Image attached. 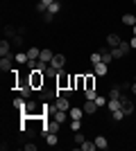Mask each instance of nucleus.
Segmentation results:
<instances>
[{
    "mask_svg": "<svg viewBox=\"0 0 136 151\" xmlns=\"http://www.w3.org/2000/svg\"><path fill=\"white\" fill-rule=\"evenodd\" d=\"M107 101H109V99H107V97H102V95H97V97H95V104H97V108L107 106Z\"/></svg>",
    "mask_w": 136,
    "mask_h": 151,
    "instance_id": "c85d7f7f",
    "label": "nucleus"
},
{
    "mask_svg": "<svg viewBox=\"0 0 136 151\" xmlns=\"http://www.w3.org/2000/svg\"><path fill=\"white\" fill-rule=\"evenodd\" d=\"M84 90H95V75H86V83Z\"/></svg>",
    "mask_w": 136,
    "mask_h": 151,
    "instance_id": "f3484780",
    "label": "nucleus"
},
{
    "mask_svg": "<svg viewBox=\"0 0 136 151\" xmlns=\"http://www.w3.org/2000/svg\"><path fill=\"white\" fill-rule=\"evenodd\" d=\"M5 34H7V36H9V38H14V36H16V29L7 25V27H5Z\"/></svg>",
    "mask_w": 136,
    "mask_h": 151,
    "instance_id": "c9c22d12",
    "label": "nucleus"
},
{
    "mask_svg": "<svg viewBox=\"0 0 136 151\" xmlns=\"http://www.w3.org/2000/svg\"><path fill=\"white\" fill-rule=\"evenodd\" d=\"M120 95H123V86H111L109 99H120Z\"/></svg>",
    "mask_w": 136,
    "mask_h": 151,
    "instance_id": "2eb2a0df",
    "label": "nucleus"
},
{
    "mask_svg": "<svg viewBox=\"0 0 136 151\" xmlns=\"http://www.w3.org/2000/svg\"><path fill=\"white\" fill-rule=\"evenodd\" d=\"M107 108H109V111H118V108H123V101L120 99H109L107 101Z\"/></svg>",
    "mask_w": 136,
    "mask_h": 151,
    "instance_id": "412c9836",
    "label": "nucleus"
},
{
    "mask_svg": "<svg viewBox=\"0 0 136 151\" xmlns=\"http://www.w3.org/2000/svg\"><path fill=\"white\" fill-rule=\"evenodd\" d=\"M107 72H109V65H107V63H97L95 65V77H104Z\"/></svg>",
    "mask_w": 136,
    "mask_h": 151,
    "instance_id": "dca6fc26",
    "label": "nucleus"
},
{
    "mask_svg": "<svg viewBox=\"0 0 136 151\" xmlns=\"http://www.w3.org/2000/svg\"><path fill=\"white\" fill-rule=\"evenodd\" d=\"M50 65H52L55 70H61V68L66 65V57H64V54H55V57H52V61H50Z\"/></svg>",
    "mask_w": 136,
    "mask_h": 151,
    "instance_id": "6e6552de",
    "label": "nucleus"
},
{
    "mask_svg": "<svg viewBox=\"0 0 136 151\" xmlns=\"http://www.w3.org/2000/svg\"><path fill=\"white\" fill-rule=\"evenodd\" d=\"M118 47H120V50H123V52H125V54H129V52H132V45H129V43H127V41H123V43L118 45Z\"/></svg>",
    "mask_w": 136,
    "mask_h": 151,
    "instance_id": "2f4dec72",
    "label": "nucleus"
},
{
    "mask_svg": "<svg viewBox=\"0 0 136 151\" xmlns=\"http://www.w3.org/2000/svg\"><path fill=\"white\" fill-rule=\"evenodd\" d=\"M111 117H113V122H123V120H125L123 108H118V111H111Z\"/></svg>",
    "mask_w": 136,
    "mask_h": 151,
    "instance_id": "5701e85b",
    "label": "nucleus"
},
{
    "mask_svg": "<svg viewBox=\"0 0 136 151\" xmlns=\"http://www.w3.org/2000/svg\"><path fill=\"white\" fill-rule=\"evenodd\" d=\"M0 70H2V72H12V57H2L0 59Z\"/></svg>",
    "mask_w": 136,
    "mask_h": 151,
    "instance_id": "f8f14e48",
    "label": "nucleus"
},
{
    "mask_svg": "<svg viewBox=\"0 0 136 151\" xmlns=\"http://www.w3.org/2000/svg\"><path fill=\"white\" fill-rule=\"evenodd\" d=\"M132 2H134V7H136V0H132Z\"/></svg>",
    "mask_w": 136,
    "mask_h": 151,
    "instance_id": "a19ab883",
    "label": "nucleus"
},
{
    "mask_svg": "<svg viewBox=\"0 0 136 151\" xmlns=\"http://www.w3.org/2000/svg\"><path fill=\"white\" fill-rule=\"evenodd\" d=\"M14 61H16V63H23V65H25V63L30 61V57H27V52H18V54H14Z\"/></svg>",
    "mask_w": 136,
    "mask_h": 151,
    "instance_id": "aec40b11",
    "label": "nucleus"
},
{
    "mask_svg": "<svg viewBox=\"0 0 136 151\" xmlns=\"http://www.w3.org/2000/svg\"><path fill=\"white\" fill-rule=\"evenodd\" d=\"M68 129H71L73 133L82 131V120H71V122H68Z\"/></svg>",
    "mask_w": 136,
    "mask_h": 151,
    "instance_id": "4be33fe9",
    "label": "nucleus"
},
{
    "mask_svg": "<svg viewBox=\"0 0 136 151\" xmlns=\"http://www.w3.org/2000/svg\"><path fill=\"white\" fill-rule=\"evenodd\" d=\"M111 54H113V59H123L125 57V52L120 50V47H111Z\"/></svg>",
    "mask_w": 136,
    "mask_h": 151,
    "instance_id": "c756f323",
    "label": "nucleus"
},
{
    "mask_svg": "<svg viewBox=\"0 0 136 151\" xmlns=\"http://www.w3.org/2000/svg\"><path fill=\"white\" fill-rule=\"evenodd\" d=\"M132 34H134V36H136V25H134V27H132Z\"/></svg>",
    "mask_w": 136,
    "mask_h": 151,
    "instance_id": "ea45409f",
    "label": "nucleus"
},
{
    "mask_svg": "<svg viewBox=\"0 0 136 151\" xmlns=\"http://www.w3.org/2000/svg\"><path fill=\"white\" fill-rule=\"evenodd\" d=\"M0 54H2V57H12V41H9V38H2V41H0Z\"/></svg>",
    "mask_w": 136,
    "mask_h": 151,
    "instance_id": "0eeeda50",
    "label": "nucleus"
},
{
    "mask_svg": "<svg viewBox=\"0 0 136 151\" xmlns=\"http://www.w3.org/2000/svg\"><path fill=\"white\" fill-rule=\"evenodd\" d=\"M20 115H27V117H32V120H36V117H45V104L39 108V104L30 97V99H27V104H25V108L20 111Z\"/></svg>",
    "mask_w": 136,
    "mask_h": 151,
    "instance_id": "f257e3e1",
    "label": "nucleus"
},
{
    "mask_svg": "<svg viewBox=\"0 0 136 151\" xmlns=\"http://www.w3.org/2000/svg\"><path fill=\"white\" fill-rule=\"evenodd\" d=\"M84 108L82 106H71V111H68V117H71V120H82V117H84Z\"/></svg>",
    "mask_w": 136,
    "mask_h": 151,
    "instance_id": "423d86ee",
    "label": "nucleus"
},
{
    "mask_svg": "<svg viewBox=\"0 0 136 151\" xmlns=\"http://www.w3.org/2000/svg\"><path fill=\"white\" fill-rule=\"evenodd\" d=\"M55 108H59V111H71V97H64V95H59L57 99H55Z\"/></svg>",
    "mask_w": 136,
    "mask_h": 151,
    "instance_id": "39448f33",
    "label": "nucleus"
},
{
    "mask_svg": "<svg viewBox=\"0 0 136 151\" xmlns=\"http://www.w3.org/2000/svg\"><path fill=\"white\" fill-rule=\"evenodd\" d=\"M23 149H25V151H36L39 147H36V145L32 142V140H30V142H25V145H23Z\"/></svg>",
    "mask_w": 136,
    "mask_h": 151,
    "instance_id": "473e14b6",
    "label": "nucleus"
},
{
    "mask_svg": "<svg viewBox=\"0 0 136 151\" xmlns=\"http://www.w3.org/2000/svg\"><path fill=\"white\" fill-rule=\"evenodd\" d=\"M84 97H86V99H95V97H97V90H84Z\"/></svg>",
    "mask_w": 136,
    "mask_h": 151,
    "instance_id": "f704fd0d",
    "label": "nucleus"
},
{
    "mask_svg": "<svg viewBox=\"0 0 136 151\" xmlns=\"http://www.w3.org/2000/svg\"><path fill=\"white\" fill-rule=\"evenodd\" d=\"M129 45H132V50H136V36H132V41H129Z\"/></svg>",
    "mask_w": 136,
    "mask_h": 151,
    "instance_id": "e433bc0d",
    "label": "nucleus"
},
{
    "mask_svg": "<svg viewBox=\"0 0 136 151\" xmlns=\"http://www.w3.org/2000/svg\"><path fill=\"white\" fill-rule=\"evenodd\" d=\"M43 140H45V145H48V147H57V142H59V133H45Z\"/></svg>",
    "mask_w": 136,
    "mask_h": 151,
    "instance_id": "9b49d317",
    "label": "nucleus"
},
{
    "mask_svg": "<svg viewBox=\"0 0 136 151\" xmlns=\"http://www.w3.org/2000/svg\"><path fill=\"white\" fill-rule=\"evenodd\" d=\"M52 57H55V52H52V50H48V47H45V50H41V61H45V63H50L52 61Z\"/></svg>",
    "mask_w": 136,
    "mask_h": 151,
    "instance_id": "a211bd4d",
    "label": "nucleus"
},
{
    "mask_svg": "<svg viewBox=\"0 0 136 151\" xmlns=\"http://www.w3.org/2000/svg\"><path fill=\"white\" fill-rule=\"evenodd\" d=\"M41 16H43V23H52V20H55V14H50V12L41 14Z\"/></svg>",
    "mask_w": 136,
    "mask_h": 151,
    "instance_id": "72a5a7b5",
    "label": "nucleus"
},
{
    "mask_svg": "<svg viewBox=\"0 0 136 151\" xmlns=\"http://www.w3.org/2000/svg\"><path fill=\"white\" fill-rule=\"evenodd\" d=\"M41 2H43V5H45V7H50V5H52V2H55V0H41Z\"/></svg>",
    "mask_w": 136,
    "mask_h": 151,
    "instance_id": "4c0bfd02",
    "label": "nucleus"
},
{
    "mask_svg": "<svg viewBox=\"0 0 136 151\" xmlns=\"http://www.w3.org/2000/svg\"><path fill=\"white\" fill-rule=\"evenodd\" d=\"M79 149H84V151H95L97 145H95V140H93V142H91V140H84V142L79 145Z\"/></svg>",
    "mask_w": 136,
    "mask_h": 151,
    "instance_id": "6ab92c4d",
    "label": "nucleus"
},
{
    "mask_svg": "<svg viewBox=\"0 0 136 151\" xmlns=\"http://www.w3.org/2000/svg\"><path fill=\"white\" fill-rule=\"evenodd\" d=\"M48 12H50V14H59V12H61V2H59V0H55V2L48 7Z\"/></svg>",
    "mask_w": 136,
    "mask_h": 151,
    "instance_id": "a878e982",
    "label": "nucleus"
},
{
    "mask_svg": "<svg viewBox=\"0 0 136 151\" xmlns=\"http://www.w3.org/2000/svg\"><path fill=\"white\" fill-rule=\"evenodd\" d=\"M120 43H123L120 34H109V36H107V47H118Z\"/></svg>",
    "mask_w": 136,
    "mask_h": 151,
    "instance_id": "9d476101",
    "label": "nucleus"
},
{
    "mask_svg": "<svg viewBox=\"0 0 136 151\" xmlns=\"http://www.w3.org/2000/svg\"><path fill=\"white\" fill-rule=\"evenodd\" d=\"M27 57H30V59H39V57H41V50L34 45V47H30V50H27Z\"/></svg>",
    "mask_w": 136,
    "mask_h": 151,
    "instance_id": "393cba45",
    "label": "nucleus"
},
{
    "mask_svg": "<svg viewBox=\"0 0 136 151\" xmlns=\"http://www.w3.org/2000/svg\"><path fill=\"white\" fill-rule=\"evenodd\" d=\"M120 20H123V25H127V27L136 25V16H134V14H123V18H120Z\"/></svg>",
    "mask_w": 136,
    "mask_h": 151,
    "instance_id": "ddd939ff",
    "label": "nucleus"
},
{
    "mask_svg": "<svg viewBox=\"0 0 136 151\" xmlns=\"http://www.w3.org/2000/svg\"><path fill=\"white\" fill-rule=\"evenodd\" d=\"M23 38H25V36H23V29H20V32H18V34H16V36H14V38H12V45H16V47H18V45H20V43H23Z\"/></svg>",
    "mask_w": 136,
    "mask_h": 151,
    "instance_id": "bb28decb",
    "label": "nucleus"
},
{
    "mask_svg": "<svg viewBox=\"0 0 136 151\" xmlns=\"http://www.w3.org/2000/svg\"><path fill=\"white\" fill-rule=\"evenodd\" d=\"M71 79H73V75L64 72V68L57 72V88H59V93H61V90H66V88H71ZM73 90H75V88H73Z\"/></svg>",
    "mask_w": 136,
    "mask_h": 151,
    "instance_id": "7ed1b4c3",
    "label": "nucleus"
},
{
    "mask_svg": "<svg viewBox=\"0 0 136 151\" xmlns=\"http://www.w3.org/2000/svg\"><path fill=\"white\" fill-rule=\"evenodd\" d=\"M30 83L34 86V90H43V86H45V72H41V70H32V72H30Z\"/></svg>",
    "mask_w": 136,
    "mask_h": 151,
    "instance_id": "f03ea898",
    "label": "nucleus"
},
{
    "mask_svg": "<svg viewBox=\"0 0 136 151\" xmlns=\"http://www.w3.org/2000/svg\"><path fill=\"white\" fill-rule=\"evenodd\" d=\"M91 63H93V65L102 63V54H100V52H93V54H91Z\"/></svg>",
    "mask_w": 136,
    "mask_h": 151,
    "instance_id": "cd10ccee",
    "label": "nucleus"
},
{
    "mask_svg": "<svg viewBox=\"0 0 136 151\" xmlns=\"http://www.w3.org/2000/svg\"><path fill=\"white\" fill-rule=\"evenodd\" d=\"M84 83H86V75H84V72L73 75V79H71V88H75V90H84Z\"/></svg>",
    "mask_w": 136,
    "mask_h": 151,
    "instance_id": "20e7f679",
    "label": "nucleus"
},
{
    "mask_svg": "<svg viewBox=\"0 0 136 151\" xmlns=\"http://www.w3.org/2000/svg\"><path fill=\"white\" fill-rule=\"evenodd\" d=\"M132 95H134V97H136V81L132 83Z\"/></svg>",
    "mask_w": 136,
    "mask_h": 151,
    "instance_id": "58836bf2",
    "label": "nucleus"
},
{
    "mask_svg": "<svg viewBox=\"0 0 136 151\" xmlns=\"http://www.w3.org/2000/svg\"><path fill=\"white\" fill-rule=\"evenodd\" d=\"M82 108H84V113H86V115H95V111H97V104H95V99H86Z\"/></svg>",
    "mask_w": 136,
    "mask_h": 151,
    "instance_id": "1a4fd4ad",
    "label": "nucleus"
},
{
    "mask_svg": "<svg viewBox=\"0 0 136 151\" xmlns=\"http://www.w3.org/2000/svg\"><path fill=\"white\" fill-rule=\"evenodd\" d=\"M84 140H86V138H84V133H82V131H77V133H75V145H77V147L82 145Z\"/></svg>",
    "mask_w": 136,
    "mask_h": 151,
    "instance_id": "7c9ffc66",
    "label": "nucleus"
},
{
    "mask_svg": "<svg viewBox=\"0 0 136 151\" xmlns=\"http://www.w3.org/2000/svg\"><path fill=\"white\" fill-rule=\"evenodd\" d=\"M12 104H14V108H16V111H23V108H25V104H27V99L20 95V97H14Z\"/></svg>",
    "mask_w": 136,
    "mask_h": 151,
    "instance_id": "4468645a",
    "label": "nucleus"
},
{
    "mask_svg": "<svg viewBox=\"0 0 136 151\" xmlns=\"http://www.w3.org/2000/svg\"><path fill=\"white\" fill-rule=\"evenodd\" d=\"M95 145H97V149H107V147H109V142H107V138H104V135H97V138H95Z\"/></svg>",
    "mask_w": 136,
    "mask_h": 151,
    "instance_id": "b1692460",
    "label": "nucleus"
}]
</instances>
